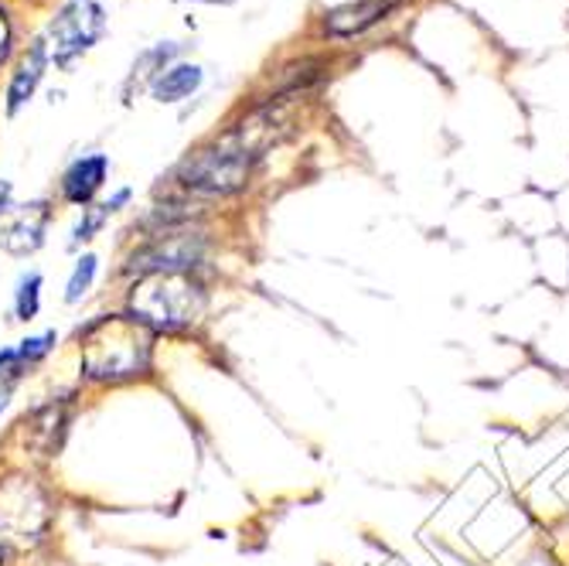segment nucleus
<instances>
[{"instance_id":"nucleus-12","label":"nucleus","mask_w":569,"mask_h":566,"mask_svg":"<svg viewBox=\"0 0 569 566\" xmlns=\"http://www.w3.org/2000/svg\"><path fill=\"white\" fill-rule=\"evenodd\" d=\"M198 86H201V69L198 66H174L158 82H153V96H158V102H178V99L191 96Z\"/></svg>"},{"instance_id":"nucleus-11","label":"nucleus","mask_w":569,"mask_h":566,"mask_svg":"<svg viewBox=\"0 0 569 566\" xmlns=\"http://www.w3.org/2000/svg\"><path fill=\"white\" fill-rule=\"evenodd\" d=\"M44 66H48V48H44V41H38L24 56V62L18 66L14 79H11V89H8V110L11 113H18L31 99V92L38 89V82L44 76Z\"/></svg>"},{"instance_id":"nucleus-10","label":"nucleus","mask_w":569,"mask_h":566,"mask_svg":"<svg viewBox=\"0 0 569 566\" xmlns=\"http://www.w3.org/2000/svg\"><path fill=\"white\" fill-rule=\"evenodd\" d=\"M102 181H107V158H102V153H92V158H82V161H76L69 168V175L62 181V191H66L69 201L86 205L102 188Z\"/></svg>"},{"instance_id":"nucleus-1","label":"nucleus","mask_w":569,"mask_h":566,"mask_svg":"<svg viewBox=\"0 0 569 566\" xmlns=\"http://www.w3.org/2000/svg\"><path fill=\"white\" fill-rule=\"evenodd\" d=\"M153 331L127 315L96 318L82 331V373L92 383H127L147 373Z\"/></svg>"},{"instance_id":"nucleus-15","label":"nucleus","mask_w":569,"mask_h":566,"mask_svg":"<svg viewBox=\"0 0 569 566\" xmlns=\"http://www.w3.org/2000/svg\"><path fill=\"white\" fill-rule=\"evenodd\" d=\"M51 341H56V335H41V338H28V341H21V348H14L18 351V358H21V366H31V363H41V358L48 355V348H51Z\"/></svg>"},{"instance_id":"nucleus-20","label":"nucleus","mask_w":569,"mask_h":566,"mask_svg":"<svg viewBox=\"0 0 569 566\" xmlns=\"http://www.w3.org/2000/svg\"><path fill=\"white\" fill-rule=\"evenodd\" d=\"M0 566H4V539H0Z\"/></svg>"},{"instance_id":"nucleus-16","label":"nucleus","mask_w":569,"mask_h":566,"mask_svg":"<svg viewBox=\"0 0 569 566\" xmlns=\"http://www.w3.org/2000/svg\"><path fill=\"white\" fill-rule=\"evenodd\" d=\"M107 212H110V209H92V212L76 226V232H72V246H79V242L92 239V232H99V226L107 222Z\"/></svg>"},{"instance_id":"nucleus-9","label":"nucleus","mask_w":569,"mask_h":566,"mask_svg":"<svg viewBox=\"0 0 569 566\" xmlns=\"http://www.w3.org/2000/svg\"><path fill=\"white\" fill-rule=\"evenodd\" d=\"M389 11H392V0H358V4H345L328 14V31L331 34H358V31L372 28L376 21H382Z\"/></svg>"},{"instance_id":"nucleus-17","label":"nucleus","mask_w":569,"mask_h":566,"mask_svg":"<svg viewBox=\"0 0 569 566\" xmlns=\"http://www.w3.org/2000/svg\"><path fill=\"white\" fill-rule=\"evenodd\" d=\"M8 51H11V24H8V14L0 11V62L8 59Z\"/></svg>"},{"instance_id":"nucleus-18","label":"nucleus","mask_w":569,"mask_h":566,"mask_svg":"<svg viewBox=\"0 0 569 566\" xmlns=\"http://www.w3.org/2000/svg\"><path fill=\"white\" fill-rule=\"evenodd\" d=\"M11 212V181H0V216Z\"/></svg>"},{"instance_id":"nucleus-5","label":"nucleus","mask_w":569,"mask_h":566,"mask_svg":"<svg viewBox=\"0 0 569 566\" xmlns=\"http://www.w3.org/2000/svg\"><path fill=\"white\" fill-rule=\"evenodd\" d=\"M102 28H107V14L96 4V0H72L59 11V18L48 24V38H44V48L51 51V59L59 66H69L76 56L89 51Z\"/></svg>"},{"instance_id":"nucleus-4","label":"nucleus","mask_w":569,"mask_h":566,"mask_svg":"<svg viewBox=\"0 0 569 566\" xmlns=\"http://www.w3.org/2000/svg\"><path fill=\"white\" fill-rule=\"evenodd\" d=\"M252 165L256 161L249 158L246 150H239L229 137H222L219 143L191 153V158L178 171V181L194 195H209V198L232 195L249 181Z\"/></svg>"},{"instance_id":"nucleus-14","label":"nucleus","mask_w":569,"mask_h":566,"mask_svg":"<svg viewBox=\"0 0 569 566\" xmlns=\"http://www.w3.org/2000/svg\"><path fill=\"white\" fill-rule=\"evenodd\" d=\"M38 290H41V277L31 274L18 284V318L31 321L38 315Z\"/></svg>"},{"instance_id":"nucleus-8","label":"nucleus","mask_w":569,"mask_h":566,"mask_svg":"<svg viewBox=\"0 0 569 566\" xmlns=\"http://www.w3.org/2000/svg\"><path fill=\"white\" fill-rule=\"evenodd\" d=\"M44 229H48V205L44 201H31L14 216V222L0 236V246H4L11 256H28L44 242Z\"/></svg>"},{"instance_id":"nucleus-2","label":"nucleus","mask_w":569,"mask_h":566,"mask_svg":"<svg viewBox=\"0 0 569 566\" xmlns=\"http://www.w3.org/2000/svg\"><path fill=\"white\" fill-rule=\"evenodd\" d=\"M204 287L188 274H147L130 294V311L150 331H188L204 315Z\"/></svg>"},{"instance_id":"nucleus-7","label":"nucleus","mask_w":569,"mask_h":566,"mask_svg":"<svg viewBox=\"0 0 569 566\" xmlns=\"http://www.w3.org/2000/svg\"><path fill=\"white\" fill-rule=\"evenodd\" d=\"M66 424L69 414L62 403H48L24 420V444L38 454V457H56L66 437Z\"/></svg>"},{"instance_id":"nucleus-6","label":"nucleus","mask_w":569,"mask_h":566,"mask_svg":"<svg viewBox=\"0 0 569 566\" xmlns=\"http://www.w3.org/2000/svg\"><path fill=\"white\" fill-rule=\"evenodd\" d=\"M204 252V242L201 236L194 232H161L150 246L137 249L130 256V270L137 274H188Z\"/></svg>"},{"instance_id":"nucleus-13","label":"nucleus","mask_w":569,"mask_h":566,"mask_svg":"<svg viewBox=\"0 0 569 566\" xmlns=\"http://www.w3.org/2000/svg\"><path fill=\"white\" fill-rule=\"evenodd\" d=\"M96 270H99V260H96V256H92V252L82 256L79 267H76V274H72V280H69V294H66L69 304H76V300H82V297L89 294V287H92V280H96Z\"/></svg>"},{"instance_id":"nucleus-3","label":"nucleus","mask_w":569,"mask_h":566,"mask_svg":"<svg viewBox=\"0 0 569 566\" xmlns=\"http://www.w3.org/2000/svg\"><path fill=\"white\" fill-rule=\"evenodd\" d=\"M51 498L28 475H8L0 481V539L14 546H34L51 526Z\"/></svg>"},{"instance_id":"nucleus-19","label":"nucleus","mask_w":569,"mask_h":566,"mask_svg":"<svg viewBox=\"0 0 569 566\" xmlns=\"http://www.w3.org/2000/svg\"><path fill=\"white\" fill-rule=\"evenodd\" d=\"M8 409V393H0V414Z\"/></svg>"}]
</instances>
